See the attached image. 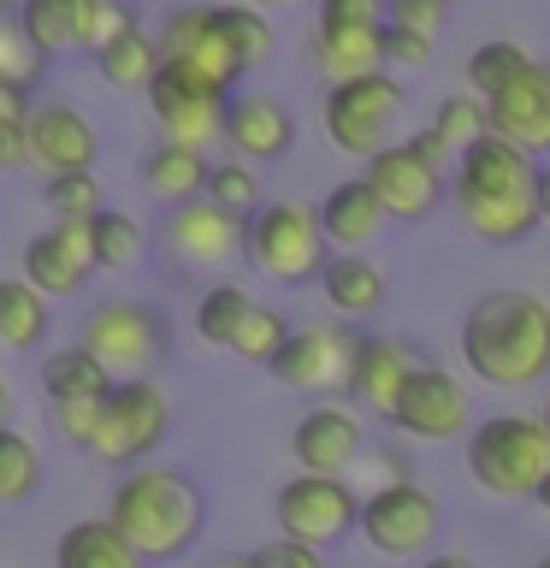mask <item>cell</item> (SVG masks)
Segmentation results:
<instances>
[{
  "label": "cell",
  "instance_id": "8fae6325",
  "mask_svg": "<svg viewBox=\"0 0 550 568\" xmlns=\"http://www.w3.org/2000/svg\"><path fill=\"white\" fill-rule=\"evenodd\" d=\"M78 344L113 379H136V373H154L160 355H166V320L149 302H101V308L83 314Z\"/></svg>",
  "mask_w": 550,
  "mask_h": 568
},
{
  "label": "cell",
  "instance_id": "74e56055",
  "mask_svg": "<svg viewBox=\"0 0 550 568\" xmlns=\"http://www.w3.org/2000/svg\"><path fill=\"white\" fill-rule=\"evenodd\" d=\"M207 202H220V207H231L237 220H248V213L261 207V178H255V166L248 160H220V166H207Z\"/></svg>",
  "mask_w": 550,
  "mask_h": 568
},
{
  "label": "cell",
  "instance_id": "680465c9",
  "mask_svg": "<svg viewBox=\"0 0 550 568\" xmlns=\"http://www.w3.org/2000/svg\"><path fill=\"white\" fill-rule=\"evenodd\" d=\"M444 7H456V0H444Z\"/></svg>",
  "mask_w": 550,
  "mask_h": 568
},
{
  "label": "cell",
  "instance_id": "f907efd6",
  "mask_svg": "<svg viewBox=\"0 0 550 568\" xmlns=\"http://www.w3.org/2000/svg\"><path fill=\"white\" fill-rule=\"evenodd\" d=\"M12 408H18V397H12V379L0 373V426H12Z\"/></svg>",
  "mask_w": 550,
  "mask_h": 568
},
{
  "label": "cell",
  "instance_id": "ac0fdd59",
  "mask_svg": "<svg viewBox=\"0 0 550 568\" xmlns=\"http://www.w3.org/2000/svg\"><path fill=\"white\" fill-rule=\"evenodd\" d=\"M486 124H491V136H503L521 154L544 160L550 154V60H532L527 53V65L497 95H486Z\"/></svg>",
  "mask_w": 550,
  "mask_h": 568
},
{
  "label": "cell",
  "instance_id": "44dd1931",
  "mask_svg": "<svg viewBox=\"0 0 550 568\" xmlns=\"http://www.w3.org/2000/svg\"><path fill=\"white\" fill-rule=\"evenodd\" d=\"M101 154V131L89 124L71 101H42L30 106V166L53 178V172H83Z\"/></svg>",
  "mask_w": 550,
  "mask_h": 568
},
{
  "label": "cell",
  "instance_id": "cb8c5ba5",
  "mask_svg": "<svg viewBox=\"0 0 550 568\" xmlns=\"http://www.w3.org/2000/svg\"><path fill=\"white\" fill-rule=\"evenodd\" d=\"M308 65H314L326 83H344V78H361V71H379V65H385V18H379V24H314Z\"/></svg>",
  "mask_w": 550,
  "mask_h": 568
},
{
  "label": "cell",
  "instance_id": "f1b7e54d",
  "mask_svg": "<svg viewBox=\"0 0 550 568\" xmlns=\"http://www.w3.org/2000/svg\"><path fill=\"white\" fill-rule=\"evenodd\" d=\"M142 190L160 195L166 207H172V202H190V195H202V190H207V154L160 136L154 149L142 154Z\"/></svg>",
  "mask_w": 550,
  "mask_h": 568
},
{
  "label": "cell",
  "instance_id": "b9f144b4",
  "mask_svg": "<svg viewBox=\"0 0 550 568\" xmlns=\"http://www.w3.org/2000/svg\"><path fill=\"white\" fill-rule=\"evenodd\" d=\"M48 71V53L30 48V36L18 30V18H0V83L35 89V78Z\"/></svg>",
  "mask_w": 550,
  "mask_h": 568
},
{
  "label": "cell",
  "instance_id": "f5cc1de1",
  "mask_svg": "<svg viewBox=\"0 0 550 568\" xmlns=\"http://www.w3.org/2000/svg\"><path fill=\"white\" fill-rule=\"evenodd\" d=\"M532 504H539V509H544V515H550V474H544V479H539V491H532Z\"/></svg>",
  "mask_w": 550,
  "mask_h": 568
},
{
  "label": "cell",
  "instance_id": "d4e9b609",
  "mask_svg": "<svg viewBox=\"0 0 550 568\" xmlns=\"http://www.w3.org/2000/svg\"><path fill=\"white\" fill-rule=\"evenodd\" d=\"M385 202L373 195L367 178H344L332 195H326V207H319V225H326V243L337 248H367L373 237L385 231Z\"/></svg>",
  "mask_w": 550,
  "mask_h": 568
},
{
  "label": "cell",
  "instance_id": "db71d44e",
  "mask_svg": "<svg viewBox=\"0 0 550 568\" xmlns=\"http://www.w3.org/2000/svg\"><path fill=\"white\" fill-rule=\"evenodd\" d=\"M213 568H255V562H248V557H220Z\"/></svg>",
  "mask_w": 550,
  "mask_h": 568
},
{
  "label": "cell",
  "instance_id": "ffe728a7",
  "mask_svg": "<svg viewBox=\"0 0 550 568\" xmlns=\"http://www.w3.org/2000/svg\"><path fill=\"white\" fill-rule=\"evenodd\" d=\"M361 415L332 397H319L314 408H302L296 433H291V456L302 474H349L355 462H361Z\"/></svg>",
  "mask_w": 550,
  "mask_h": 568
},
{
  "label": "cell",
  "instance_id": "ba28073f",
  "mask_svg": "<svg viewBox=\"0 0 550 568\" xmlns=\"http://www.w3.org/2000/svg\"><path fill=\"white\" fill-rule=\"evenodd\" d=\"M403 83L390 78V71H361V78H344V83H326V136H332V149H344V154H379L390 131H397V119H403Z\"/></svg>",
  "mask_w": 550,
  "mask_h": 568
},
{
  "label": "cell",
  "instance_id": "83f0119b",
  "mask_svg": "<svg viewBox=\"0 0 550 568\" xmlns=\"http://www.w3.org/2000/svg\"><path fill=\"white\" fill-rule=\"evenodd\" d=\"M53 568H149V562H142V550L101 515V521H71L60 532Z\"/></svg>",
  "mask_w": 550,
  "mask_h": 568
},
{
  "label": "cell",
  "instance_id": "1f68e13d",
  "mask_svg": "<svg viewBox=\"0 0 550 568\" xmlns=\"http://www.w3.org/2000/svg\"><path fill=\"white\" fill-rule=\"evenodd\" d=\"M35 486H42V456H35V444L24 433H12V426H0V509L30 504Z\"/></svg>",
  "mask_w": 550,
  "mask_h": 568
},
{
  "label": "cell",
  "instance_id": "7402d4cb",
  "mask_svg": "<svg viewBox=\"0 0 550 568\" xmlns=\"http://www.w3.org/2000/svg\"><path fill=\"white\" fill-rule=\"evenodd\" d=\"M220 142L237 160H248V166H261V160H284V154H291L296 124H291V113H284L273 95H231Z\"/></svg>",
  "mask_w": 550,
  "mask_h": 568
},
{
  "label": "cell",
  "instance_id": "d6a6232c",
  "mask_svg": "<svg viewBox=\"0 0 550 568\" xmlns=\"http://www.w3.org/2000/svg\"><path fill=\"white\" fill-rule=\"evenodd\" d=\"M89 237H95V266H106V273H124V266H136L149 255L142 225L131 213H113V207H101L95 220H89Z\"/></svg>",
  "mask_w": 550,
  "mask_h": 568
},
{
  "label": "cell",
  "instance_id": "ee69618b",
  "mask_svg": "<svg viewBox=\"0 0 550 568\" xmlns=\"http://www.w3.org/2000/svg\"><path fill=\"white\" fill-rule=\"evenodd\" d=\"M248 562L255 568H326V550L319 545H302V539H266L261 550H248Z\"/></svg>",
  "mask_w": 550,
  "mask_h": 568
},
{
  "label": "cell",
  "instance_id": "4dcf8cb0",
  "mask_svg": "<svg viewBox=\"0 0 550 568\" xmlns=\"http://www.w3.org/2000/svg\"><path fill=\"white\" fill-rule=\"evenodd\" d=\"M106 385H113V373H106L83 344L53 349L48 362H42V390H48V403H53V408H60V403H95Z\"/></svg>",
  "mask_w": 550,
  "mask_h": 568
},
{
  "label": "cell",
  "instance_id": "8992f818",
  "mask_svg": "<svg viewBox=\"0 0 550 568\" xmlns=\"http://www.w3.org/2000/svg\"><path fill=\"white\" fill-rule=\"evenodd\" d=\"M166 426H172V403H166V390H160L149 373L113 379L106 397H101V408H95V426H89L83 450L95 462H106V468H136V462H149L160 450Z\"/></svg>",
  "mask_w": 550,
  "mask_h": 568
},
{
  "label": "cell",
  "instance_id": "bcb514c9",
  "mask_svg": "<svg viewBox=\"0 0 550 568\" xmlns=\"http://www.w3.org/2000/svg\"><path fill=\"white\" fill-rule=\"evenodd\" d=\"M385 0H319L314 24H379Z\"/></svg>",
  "mask_w": 550,
  "mask_h": 568
},
{
  "label": "cell",
  "instance_id": "e0dca14e",
  "mask_svg": "<svg viewBox=\"0 0 550 568\" xmlns=\"http://www.w3.org/2000/svg\"><path fill=\"white\" fill-rule=\"evenodd\" d=\"M154 42H160V60H177V65L202 71V78H213L220 89L243 83V60H237V48H231V36H225L220 7H177V12H166V24L154 30Z\"/></svg>",
  "mask_w": 550,
  "mask_h": 568
},
{
  "label": "cell",
  "instance_id": "681fc988",
  "mask_svg": "<svg viewBox=\"0 0 550 568\" xmlns=\"http://www.w3.org/2000/svg\"><path fill=\"white\" fill-rule=\"evenodd\" d=\"M539 225H550V160H539Z\"/></svg>",
  "mask_w": 550,
  "mask_h": 568
},
{
  "label": "cell",
  "instance_id": "60d3db41",
  "mask_svg": "<svg viewBox=\"0 0 550 568\" xmlns=\"http://www.w3.org/2000/svg\"><path fill=\"white\" fill-rule=\"evenodd\" d=\"M521 65H527L521 42H503V36H497V42H479L473 60H468V89H473V95H497V89H503Z\"/></svg>",
  "mask_w": 550,
  "mask_h": 568
},
{
  "label": "cell",
  "instance_id": "816d5d0a",
  "mask_svg": "<svg viewBox=\"0 0 550 568\" xmlns=\"http://www.w3.org/2000/svg\"><path fill=\"white\" fill-rule=\"evenodd\" d=\"M261 12H291V7H308V0H255Z\"/></svg>",
  "mask_w": 550,
  "mask_h": 568
},
{
  "label": "cell",
  "instance_id": "d6986e66",
  "mask_svg": "<svg viewBox=\"0 0 550 568\" xmlns=\"http://www.w3.org/2000/svg\"><path fill=\"white\" fill-rule=\"evenodd\" d=\"M18 266H24V278L48 302L78 296L83 278L95 273V237H89V220H53L48 231H35V237L24 243V255H18Z\"/></svg>",
  "mask_w": 550,
  "mask_h": 568
},
{
  "label": "cell",
  "instance_id": "603a6c76",
  "mask_svg": "<svg viewBox=\"0 0 550 568\" xmlns=\"http://www.w3.org/2000/svg\"><path fill=\"white\" fill-rule=\"evenodd\" d=\"M415 367H420V355L403 337H361L355 344V367H349V397L373 420H390V403H397V390Z\"/></svg>",
  "mask_w": 550,
  "mask_h": 568
},
{
  "label": "cell",
  "instance_id": "f546056e",
  "mask_svg": "<svg viewBox=\"0 0 550 568\" xmlns=\"http://www.w3.org/2000/svg\"><path fill=\"white\" fill-rule=\"evenodd\" d=\"M48 337V296L18 273L0 278V349L7 355H30Z\"/></svg>",
  "mask_w": 550,
  "mask_h": 568
},
{
  "label": "cell",
  "instance_id": "11a10c76",
  "mask_svg": "<svg viewBox=\"0 0 550 568\" xmlns=\"http://www.w3.org/2000/svg\"><path fill=\"white\" fill-rule=\"evenodd\" d=\"M18 12V0H0V18H12Z\"/></svg>",
  "mask_w": 550,
  "mask_h": 568
},
{
  "label": "cell",
  "instance_id": "4316f807",
  "mask_svg": "<svg viewBox=\"0 0 550 568\" xmlns=\"http://www.w3.org/2000/svg\"><path fill=\"white\" fill-rule=\"evenodd\" d=\"M319 291H326V302L344 320H361L373 314L385 302V273H379V261H367L361 248H344V255H332L326 266H319Z\"/></svg>",
  "mask_w": 550,
  "mask_h": 568
},
{
  "label": "cell",
  "instance_id": "7c38bea8",
  "mask_svg": "<svg viewBox=\"0 0 550 568\" xmlns=\"http://www.w3.org/2000/svg\"><path fill=\"white\" fill-rule=\"evenodd\" d=\"M355 344H361V332H349L344 320H314V326H291V337L278 344V355L266 367H273V379L284 390L337 397V390H349Z\"/></svg>",
  "mask_w": 550,
  "mask_h": 568
},
{
  "label": "cell",
  "instance_id": "f35d334b",
  "mask_svg": "<svg viewBox=\"0 0 550 568\" xmlns=\"http://www.w3.org/2000/svg\"><path fill=\"white\" fill-rule=\"evenodd\" d=\"M432 131H438V142L450 154H461L468 142H479L491 131V124H486V95H444L438 113H432Z\"/></svg>",
  "mask_w": 550,
  "mask_h": 568
},
{
  "label": "cell",
  "instance_id": "3957f363",
  "mask_svg": "<svg viewBox=\"0 0 550 568\" xmlns=\"http://www.w3.org/2000/svg\"><path fill=\"white\" fill-rule=\"evenodd\" d=\"M106 521L142 550V562H177L202 539L207 497L172 462H136L131 474H119L113 497H106Z\"/></svg>",
  "mask_w": 550,
  "mask_h": 568
},
{
  "label": "cell",
  "instance_id": "7dc6e473",
  "mask_svg": "<svg viewBox=\"0 0 550 568\" xmlns=\"http://www.w3.org/2000/svg\"><path fill=\"white\" fill-rule=\"evenodd\" d=\"M361 462H367V474L379 468V486H385V479H403V474H408V462H403L397 450H390V444H373V450L361 444Z\"/></svg>",
  "mask_w": 550,
  "mask_h": 568
},
{
  "label": "cell",
  "instance_id": "484cf974",
  "mask_svg": "<svg viewBox=\"0 0 550 568\" xmlns=\"http://www.w3.org/2000/svg\"><path fill=\"white\" fill-rule=\"evenodd\" d=\"M89 60H95V71H101L113 89L136 95V89H149L154 71H160V42H154V30H142L136 18H124V24L106 36V42L89 53Z\"/></svg>",
  "mask_w": 550,
  "mask_h": 568
},
{
  "label": "cell",
  "instance_id": "6da1fadb",
  "mask_svg": "<svg viewBox=\"0 0 550 568\" xmlns=\"http://www.w3.org/2000/svg\"><path fill=\"white\" fill-rule=\"evenodd\" d=\"M450 202L479 243L509 248L539 231V160L503 136H479L450 166Z\"/></svg>",
  "mask_w": 550,
  "mask_h": 568
},
{
  "label": "cell",
  "instance_id": "9c48e42d",
  "mask_svg": "<svg viewBox=\"0 0 550 568\" xmlns=\"http://www.w3.org/2000/svg\"><path fill=\"white\" fill-rule=\"evenodd\" d=\"M355 532H361L379 557H403V562L415 557L420 562L444 532V509L426 486H415V479H385V486H373V497H361Z\"/></svg>",
  "mask_w": 550,
  "mask_h": 568
},
{
  "label": "cell",
  "instance_id": "30bf717a",
  "mask_svg": "<svg viewBox=\"0 0 550 568\" xmlns=\"http://www.w3.org/2000/svg\"><path fill=\"white\" fill-rule=\"evenodd\" d=\"M142 95H149V113L166 142H184V149H202V154H207V142H220L231 89H220L213 78H202V71H190L177 60H160L154 83Z\"/></svg>",
  "mask_w": 550,
  "mask_h": 568
},
{
  "label": "cell",
  "instance_id": "7a4b0ae2",
  "mask_svg": "<svg viewBox=\"0 0 550 568\" xmlns=\"http://www.w3.org/2000/svg\"><path fill=\"white\" fill-rule=\"evenodd\" d=\"M461 362L491 390L550 379V302L532 291H486L461 314Z\"/></svg>",
  "mask_w": 550,
  "mask_h": 568
},
{
  "label": "cell",
  "instance_id": "9a60e30c",
  "mask_svg": "<svg viewBox=\"0 0 550 568\" xmlns=\"http://www.w3.org/2000/svg\"><path fill=\"white\" fill-rule=\"evenodd\" d=\"M160 248L172 255V266H190V273H220L243 255V220L207 195H190V202H172L166 225H160Z\"/></svg>",
  "mask_w": 550,
  "mask_h": 568
},
{
  "label": "cell",
  "instance_id": "9f6ffc18",
  "mask_svg": "<svg viewBox=\"0 0 550 568\" xmlns=\"http://www.w3.org/2000/svg\"><path fill=\"white\" fill-rule=\"evenodd\" d=\"M539 420H544V438H550V397H544V415Z\"/></svg>",
  "mask_w": 550,
  "mask_h": 568
},
{
  "label": "cell",
  "instance_id": "52a82bcc",
  "mask_svg": "<svg viewBox=\"0 0 550 568\" xmlns=\"http://www.w3.org/2000/svg\"><path fill=\"white\" fill-rule=\"evenodd\" d=\"M367 184L385 202L390 220H426L444 195H450V149L438 142V131L426 124L408 142H385L379 154H367Z\"/></svg>",
  "mask_w": 550,
  "mask_h": 568
},
{
  "label": "cell",
  "instance_id": "277c9868",
  "mask_svg": "<svg viewBox=\"0 0 550 568\" xmlns=\"http://www.w3.org/2000/svg\"><path fill=\"white\" fill-rule=\"evenodd\" d=\"M468 474L486 497H532L550 474V438L539 415H491L468 433Z\"/></svg>",
  "mask_w": 550,
  "mask_h": 568
},
{
  "label": "cell",
  "instance_id": "4fadbf2b",
  "mask_svg": "<svg viewBox=\"0 0 550 568\" xmlns=\"http://www.w3.org/2000/svg\"><path fill=\"white\" fill-rule=\"evenodd\" d=\"M273 515H278L284 539H302V545L326 550V545L355 532V521H361V497L349 491L344 474H296V479L278 486Z\"/></svg>",
  "mask_w": 550,
  "mask_h": 568
},
{
  "label": "cell",
  "instance_id": "c3c4849f",
  "mask_svg": "<svg viewBox=\"0 0 550 568\" xmlns=\"http://www.w3.org/2000/svg\"><path fill=\"white\" fill-rule=\"evenodd\" d=\"M420 568H479L473 557H456V550H426Z\"/></svg>",
  "mask_w": 550,
  "mask_h": 568
},
{
  "label": "cell",
  "instance_id": "836d02e7",
  "mask_svg": "<svg viewBox=\"0 0 550 568\" xmlns=\"http://www.w3.org/2000/svg\"><path fill=\"white\" fill-rule=\"evenodd\" d=\"M248 296L243 284H207L202 302H195V337H202L207 349H231V332H237V320L248 314Z\"/></svg>",
  "mask_w": 550,
  "mask_h": 568
},
{
  "label": "cell",
  "instance_id": "5b68a950",
  "mask_svg": "<svg viewBox=\"0 0 550 568\" xmlns=\"http://www.w3.org/2000/svg\"><path fill=\"white\" fill-rule=\"evenodd\" d=\"M243 261L273 284H314L326 266V225L314 202H261L243 220Z\"/></svg>",
  "mask_w": 550,
  "mask_h": 568
},
{
  "label": "cell",
  "instance_id": "8d00e7d4",
  "mask_svg": "<svg viewBox=\"0 0 550 568\" xmlns=\"http://www.w3.org/2000/svg\"><path fill=\"white\" fill-rule=\"evenodd\" d=\"M42 195H48L53 220H95V213H101V178H95V166L53 172L48 184H42Z\"/></svg>",
  "mask_w": 550,
  "mask_h": 568
},
{
  "label": "cell",
  "instance_id": "6f0895ef",
  "mask_svg": "<svg viewBox=\"0 0 550 568\" xmlns=\"http://www.w3.org/2000/svg\"><path fill=\"white\" fill-rule=\"evenodd\" d=\"M539 568H550V550H544V557H539Z\"/></svg>",
  "mask_w": 550,
  "mask_h": 568
},
{
  "label": "cell",
  "instance_id": "7bdbcfd3",
  "mask_svg": "<svg viewBox=\"0 0 550 568\" xmlns=\"http://www.w3.org/2000/svg\"><path fill=\"white\" fill-rule=\"evenodd\" d=\"M444 18H450V7H444V0H385V24L415 30V36H432V42H438Z\"/></svg>",
  "mask_w": 550,
  "mask_h": 568
},
{
  "label": "cell",
  "instance_id": "2e32d148",
  "mask_svg": "<svg viewBox=\"0 0 550 568\" xmlns=\"http://www.w3.org/2000/svg\"><path fill=\"white\" fill-rule=\"evenodd\" d=\"M390 426L415 444H450L468 433V390H461V379L450 367L420 362L403 379L397 403H390Z\"/></svg>",
  "mask_w": 550,
  "mask_h": 568
},
{
  "label": "cell",
  "instance_id": "f6af8a7d",
  "mask_svg": "<svg viewBox=\"0 0 550 568\" xmlns=\"http://www.w3.org/2000/svg\"><path fill=\"white\" fill-rule=\"evenodd\" d=\"M432 53H438L432 36H415V30L385 24V65H397V71H426V65H432Z\"/></svg>",
  "mask_w": 550,
  "mask_h": 568
},
{
  "label": "cell",
  "instance_id": "ab89813d",
  "mask_svg": "<svg viewBox=\"0 0 550 568\" xmlns=\"http://www.w3.org/2000/svg\"><path fill=\"white\" fill-rule=\"evenodd\" d=\"M220 18H225V36H231V48H237L243 71L273 60V24H266V12L255 0H248V7H220Z\"/></svg>",
  "mask_w": 550,
  "mask_h": 568
},
{
  "label": "cell",
  "instance_id": "e575fe53",
  "mask_svg": "<svg viewBox=\"0 0 550 568\" xmlns=\"http://www.w3.org/2000/svg\"><path fill=\"white\" fill-rule=\"evenodd\" d=\"M291 337V320L278 308H266V302H248V314L237 320V332H231V355H243V362L266 367L278 355V344Z\"/></svg>",
  "mask_w": 550,
  "mask_h": 568
},
{
  "label": "cell",
  "instance_id": "5bb4252c",
  "mask_svg": "<svg viewBox=\"0 0 550 568\" xmlns=\"http://www.w3.org/2000/svg\"><path fill=\"white\" fill-rule=\"evenodd\" d=\"M18 30L30 36L35 53H95L124 18H136L124 0H18Z\"/></svg>",
  "mask_w": 550,
  "mask_h": 568
},
{
  "label": "cell",
  "instance_id": "d590c367",
  "mask_svg": "<svg viewBox=\"0 0 550 568\" xmlns=\"http://www.w3.org/2000/svg\"><path fill=\"white\" fill-rule=\"evenodd\" d=\"M30 166V89L0 83V172Z\"/></svg>",
  "mask_w": 550,
  "mask_h": 568
}]
</instances>
